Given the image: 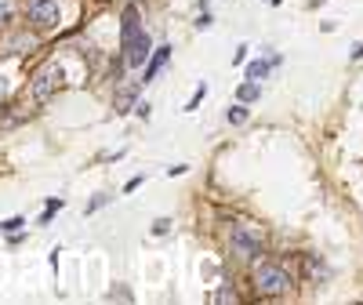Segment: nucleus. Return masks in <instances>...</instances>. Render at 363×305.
Here are the masks:
<instances>
[{
	"label": "nucleus",
	"instance_id": "1",
	"mask_svg": "<svg viewBox=\"0 0 363 305\" xmlns=\"http://www.w3.org/2000/svg\"><path fill=\"white\" fill-rule=\"evenodd\" d=\"M251 277H255V287L262 298H280L291 291V277H287V269L280 262H272V258H255V269H251Z\"/></svg>",
	"mask_w": 363,
	"mask_h": 305
},
{
	"label": "nucleus",
	"instance_id": "2",
	"mask_svg": "<svg viewBox=\"0 0 363 305\" xmlns=\"http://www.w3.org/2000/svg\"><path fill=\"white\" fill-rule=\"evenodd\" d=\"M229 251L236 262H255L262 255V233L255 226H233L229 233Z\"/></svg>",
	"mask_w": 363,
	"mask_h": 305
},
{
	"label": "nucleus",
	"instance_id": "3",
	"mask_svg": "<svg viewBox=\"0 0 363 305\" xmlns=\"http://www.w3.org/2000/svg\"><path fill=\"white\" fill-rule=\"evenodd\" d=\"M26 18L37 33H55L58 22H62V8H58V0H29Z\"/></svg>",
	"mask_w": 363,
	"mask_h": 305
},
{
	"label": "nucleus",
	"instance_id": "4",
	"mask_svg": "<svg viewBox=\"0 0 363 305\" xmlns=\"http://www.w3.org/2000/svg\"><path fill=\"white\" fill-rule=\"evenodd\" d=\"M62 84H66L62 66H58V62H48V66H44V70H37V77H33V99H37V102L51 99Z\"/></svg>",
	"mask_w": 363,
	"mask_h": 305
},
{
	"label": "nucleus",
	"instance_id": "5",
	"mask_svg": "<svg viewBox=\"0 0 363 305\" xmlns=\"http://www.w3.org/2000/svg\"><path fill=\"white\" fill-rule=\"evenodd\" d=\"M145 58H149V37L142 33V29L131 33V37H124V66L128 70H142Z\"/></svg>",
	"mask_w": 363,
	"mask_h": 305
},
{
	"label": "nucleus",
	"instance_id": "6",
	"mask_svg": "<svg viewBox=\"0 0 363 305\" xmlns=\"http://www.w3.org/2000/svg\"><path fill=\"white\" fill-rule=\"evenodd\" d=\"M167 58H171V48H167V44H160V51H157L153 58H149V66H145V80H153V77L167 66Z\"/></svg>",
	"mask_w": 363,
	"mask_h": 305
},
{
	"label": "nucleus",
	"instance_id": "7",
	"mask_svg": "<svg viewBox=\"0 0 363 305\" xmlns=\"http://www.w3.org/2000/svg\"><path fill=\"white\" fill-rule=\"evenodd\" d=\"M306 269H309V280H327V265L320 255H309L306 258Z\"/></svg>",
	"mask_w": 363,
	"mask_h": 305
},
{
	"label": "nucleus",
	"instance_id": "8",
	"mask_svg": "<svg viewBox=\"0 0 363 305\" xmlns=\"http://www.w3.org/2000/svg\"><path fill=\"white\" fill-rule=\"evenodd\" d=\"M236 95H240V102H255V99H258V84H255V80L240 84V91H236Z\"/></svg>",
	"mask_w": 363,
	"mask_h": 305
},
{
	"label": "nucleus",
	"instance_id": "9",
	"mask_svg": "<svg viewBox=\"0 0 363 305\" xmlns=\"http://www.w3.org/2000/svg\"><path fill=\"white\" fill-rule=\"evenodd\" d=\"M244 120H247V109H244V102L229 109V124H244Z\"/></svg>",
	"mask_w": 363,
	"mask_h": 305
},
{
	"label": "nucleus",
	"instance_id": "10",
	"mask_svg": "<svg viewBox=\"0 0 363 305\" xmlns=\"http://www.w3.org/2000/svg\"><path fill=\"white\" fill-rule=\"evenodd\" d=\"M265 73H269V62H251V66H247V77H251V80H258V77H265Z\"/></svg>",
	"mask_w": 363,
	"mask_h": 305
},
{
	"label": "nucleus",
	"instance_id": "11",
	"mask_svg": "<svg viewBox=\"0 0 363 305\" xmlns=\"http://www.w3.org/2000/svg\"><path fill=\"white\" fill-rule=\"evenodd\" d=\"M58 207H62V200H51V204L44 207V215H40V222H51V215H55Z\"/></svg>",
	"mask_w": 363,
	"mask_h": 305
},
{
	"label": "nucleus",
	"instance_id": "12",
	"mask_svg": "<svg viewBox=\"0 0 363 305\" xmlns=\"http://www.w3.org/2000/svg\"><path fill=\"white\" fill-rule=\"evenodd\" d=\"M167 229H171V218H157L153 222V236H164Z\"/></svg>",
	"mask_w": 363,
	"mask_h": 305
},
{
	"label": "nucleus",
	"instance_id": "13",
	"mask_svg": "<svg viewBox=\"0 0 363 305\" xmlns=\"http://www.w3.org/2000/svg\"><path fill=\"white\" fill-rule=\"evenodd\" d=\"M11 8H15V0H0V22H8Z\"/></svg>",
	"mask_w": 363,
	"mask_h": 305
},
{
	"label": "nucleus",
	"instance_id": "14",
	"mask_svg": "<svg viewBox=\"0 0 363 305\" xmlns=\"http://www.w3.org/2000/svg\"><path fill=\"white\" fill-rule=\"evenodd\" d=\"M15 229H22V218H8V222H4V233H8V236H11Z\"/></svg>",
	"mask_w": 363,
	"mask_h": 305
},
{
	"label": "nucleus",
	"instance_id": "15",
	"mask_svg": "<svg viewBox=\"0 0 363 305\" xmlns=\"http://www.w3.org/2000/svg\"><path fill=\"white\" fill-rule=\"evenodd\" d=\"M352 58H363V44H356V48H352Z\"/></svg>",
	"mask_w": 363,
	"mask_h": 305
},
{
	"label": "nucleus",
	"instance_id": "16",
	"mask_svg": "<svg viewBox=\"0 0 363 305\" xmlns=\"http://www.w3.org/2000/svg\"><path fill=\"white\" fill-rule=\"evenodd\" d=\"M4 91H8V84H4V77H0V99H4Z\"/></svg>",
	"mask_w": 363,
	"mask_h": 305
},
{
	"label": "nucleus",
	"instance_id": "17",
	"mask_svg": "<svg viewBox=\"0 0 363 305\" xmlns=\"http://www.w3.org/2000/svg\"><path fill=\"white\" fill-rule=\"evenodd\" d=\"M269 4H284V0H269Z\"/></svg>",
	"mask_w": 363,
	"mask_h": 305
}]
</instances>
